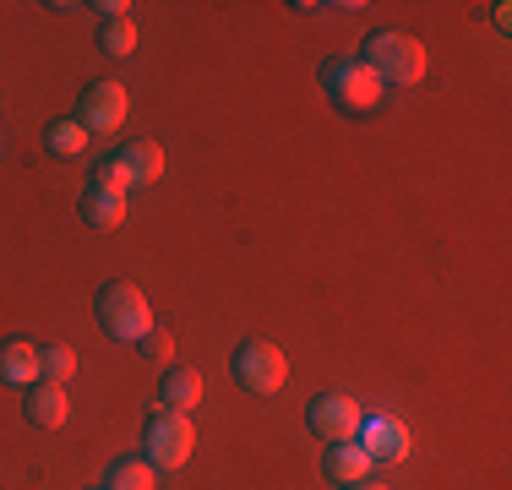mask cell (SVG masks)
I'll return each mask as SVG.
<instances>
[{
	"mask_svg": "<svg viewBox=\"0 0 512 490\" xmlns=\"http://www.w3.org/2000/svg\"><path fill=\"white\" fill-rule=\"evenodd\" d=\"M142 349H148L153 360H169V354H175V343H169V333H158V327H153V333L142 338Z\"/></svg>",
	"mask_w": 512,
	"mask_h": 490,
	"instance_id": "cell-19",
	"label": "cell"
},
{
	"mask_svg": "<svg viewBox=\"0 0 512 490\" xmlns=\"http://www.w3.org/2000/svg\"><path fill=\"white\" fill-rule=\"evenodd\" d=\"M44 147H50L55 158H77V153H88V131H82L77 120H50V126H44Z\"/></svg>",
	"mask_w": 512,
	"mask_h": 490,
	"instance_id": "cell-18",
	"label": "cell"
},
{
	"mask_svg": "<svg viewBox=\"0 0 512 490\" xmlns=\"http://www.w3.org/2000/svg\"><path fill=\"white\" fill-rule=\"evenodd\" d=\"M115 169L126 175V186H153L158 175H164V147L148 142V137H131V142H120L115 153Z\"/></svg>",
	"mask_w": 512,
	"mask_h": 490,
	"instance_id": "cell-9",
	"label": "cell"
},
{
	"mask_svg": "<svg viewBox=\"0 0 512 490\" xmlns=\"http://www.w3.org/2000/svg\"><path fill=\"white\" fill-rule=\"evenodd\" d=\"M93 316H99V327L115 343H142L153 333V305H148V294H142V284H131V278H109L99 289Z\"/></svg>",
	"mask_w": 512,
	"mask_h": 490,
	"instance_id": "cell-2",
	"label": "cell"
},
{
	"mask_svg": "<svg viewBox=\"0 0 512 490\" xmlns=\"http://www.w3.org/2000/svg\"><path fill=\"white\" fill-rule=\"evenodd\" d=\"M202 403V376L191 365H169L158 376V414H191Z\"/></svg>",
	"mask_w": 512,
	"mask_h": 490,
	"instance_id": "cell-10",
	"label": "cell"
},
{
	"mask_svg": "<svg viewBox=\"0 0 512 490\" xmlns=\"http://www.w3.org/2000/svg\"><path fill=\"white\" fill-rule=\"evenodd\" d=\"M322 93L333 98V109H344V115H371V109L387 98V88L376 82V71L365 66L360 55L327 60L322 66Z\"/></svg>",
	"mask_w": 512,
	"mask_h": 490,
	"instance_id": "cell-3",
	"label": "cell"
},
{
	"mask_svg": "<svg viewBox=\"0 0 512 490\" xmlns=\"http://www.w3.org/2000/svg\"><path fill=\"white\" fill-rule=\"evenodd\" d=\"M322 474H327L338 490H344V485H360V480H371V458H365L360 441H333V447H327V458H322Z\"/></svg>",
	"mask_w": 512,
	"mask_h": 490,
	"instance_id": "cell-13",
	"label": "cell"
},
{
	"mask_svg": "<svg viewBox=\"0 0 512 490\" xmlns=\"http://www.w3.org/2000/svg\"><path fill=\"white\" fill-rule=\"evenodd\" d=\"M22 414H28V425H39V431H55V425H66V414H71L66 387H55V382H33V387H28V398H22Z\"/></svg>",
	"mask_w": 512,
	"mask_h": 490,
	"instance_id": "cell-12",
	"label": "cell"
},
{
	"mask_svg": "<svg viewBox=\"0 0 512 490\" xmlns=\"http://www.w3.org/2000/svg\"><path fill=\"white\" fill-rule=\"evenodd\" d=\"M229 365H235V382L246 387L251 398H273V392L289 382V360L273 338H246Z\"/></svg>",
	"mask_w": 512,
	"mask_h": 490,
	"instance_id": "cell-4",
	"label": "cell"
},
{
	"mask_svg": "<svg viewBox=\"0 0 512 490\" xmlns=\"http://www.w3.org/2000/svg\"><path fill=\"white\" fill-rule=\"evenodd\" d=\"M77 376V349L71 343H39V382L66 387Z\"/></svg>",
	"mask_w": 512,
	"mask_h": 490,
	"instance_id": "cell-17",
	"label": "cell"
},
{
	"mask_svg": "<svg viewBox=\"0 0 512 490\" xmlns=\"http://www.w3.org/2000/svg\"><path fill=\"white\" fill-rule=\"evenodd\" d=\"M491 22H496V28H512V6H507V0H496V6H491Z\"/></svg>",
	"mask_w": 512,
	"mask_h": 490,
	"instance_id": "cell-20",
	"label": "cell"
},
{
	"mask_svg": "<svg viewBox=\"0 0 512 490\" xmlns=\"http://www.w3.org/2000/svg\"><path fill=\"white\" fill-rule=\"evenodd\" d=\"M126 109H131L126 88H120L115 77H99V82H88V88H82L77 115H71V120H77L88 137H115V131L126 126Z\"/></svg>",
	"mask_w": 512,
	"mask_h": 490,
	"instance_id": "cell-6",
	"label": "cell"
},
{
	"mask_svg": "<svg viewBox=\"0 0 512 490\" xmlns=\"http://www.w3.org/2000/svg\"><path fill=\"white\" fill-rule=\"evenodd\" d=\"M344 490H387V485H376V480H360V485H344Z\"/></svg>",
	"mask_w": 512,
	"mask_h": 490,
	"instance_id": "cell-21",
	"label": "cell"
},
{
	"mask_svg": "<svg viewBox=\"0 0 512 490\" xmlns=\"http://www.w3.org/2000/svg\"><path fill=\"white\" fill-rule=\"evenodd\" d=\"M360 60L376 71L382 88H414V82L425 77V66H431L425 44L414 39V33H404V28H376L371 39L360 44Z\"/></svg>",
	"mask_w": 512,
	"mask_h": 490,
	"instance_id": "cell-1",
	"label": "cell"
},
{
	"mask_svg": "<svg viewBox=\"0 0 512 490\" xmlns=\"http://www.w3.org/2000/svg\"><path fill=\"white\" fill-rule=\"evenodd\" d=\"M99 490H158V469H153L148 458H131V452H126V458H115L104 469V485Z\"/></svg>",
	"mask_w": 512,
	"mask_h": 490,
	"instance_id": "cell-15",
	"label": "cell"
},
{
	"mask_svg": "<svg viewBox=\"0 0 512 490\" xmlns=\"http://www.w3.org/2000/svg\"><path fill=\"white\" fill-rule=\"evenodd\" d=\"M306 420H311V431L322 441H355L365 414H360L355 398H344V392H322V398H311Z\"/></svg>",
	"mask_w": 512,
	"mask_h": 490,
	"instance_id": "cell-8",
	"label": "cell"
},
{
	"mask_svg": "<svg viewBox=\"0 0 512 490\" xmlns=\"http://www.w3.org/2000/svg\"><path fill=\"white\" fill-rule=\"evenodd\" d=\"M0 147H6V142H0Z\"/></svg>",
	"mask_w": 512,
	"mask_h": 490,
	"instance_id": "cell-22",
	"label": "cell"
},
{
	"mask_svg": "<svg viewBox=\"0 0 512 490\" xmlns=\"http://www.w3.org/2000/svg\"><path fill=\"white\" fill-rule=\"evenodd\" d=\"M142 447H148L142 458L153 469H186L191 452H197V425H191V414H153Z\"/></svg>",
	"mask_w": 512,
	"mask_h": 490,
	"instance_id": "cell-5",
	"label": "cell"
},
{
	"mask_svg": "<svg viewBox=\"0 0 512 490\" xmlns=\"http://www.w3.org/2000/svg\"><path fill=\"white\" fill-rule=\"evenodd\" d=\"M355 441L365 447V458H371V463H404L409 452H414L409 425L398 420V414H365Z\"/></svg>",
	"mask_w": 512,
	"mask_h": 490,
	"instance_id": "cell-7",
	"label": "cell"
},
{
	"mask_svg": "<svg viewBox=\"0 0 512 490\" xmlns=\"http://www.w3.org/2000/svg\"><path fill=\"white\" fill-rule=\"evenodd\" d=\"M0 382L28 392L39 382V343L33 338H0Z\"/></svg>",
	"mask_w": 512,
	"mask_h": 490,
	"instance_id": "cell-11",
	"label": "cell"
},
{
	"mask_svg": "<svg viewBox=\"0 0 512 490\" xmlns=\"http://www.w3.org/2000/svg\"><path fill=\"white\" fill-rule=\"evenodd\" d=\"M77 213H82V224H88V229H120V218H126V191H109V186L93 180V186L82 191Z\"/></svg>",
	"mask_w": 512,
	"mask_h": 490,
	"instance_id": "cell-14",
	"label": "cell"
},
{
	"mask_svg": "<svg viewBox=\"0 0 512 490\" xmlns=\"http://www.w3.org/2000/svg\"><path fill=\"white\" fill-rule=\"evenodd\" d=\"M137 44H142V33H137V22H131V17L99 22V49L109 60H131V55H137Z\"/></svg>",
	"mask_w": 512,
	"mask_h": 490,
	"instance_id": "cell-16",
	"label": "cell"
}]
</instances>
